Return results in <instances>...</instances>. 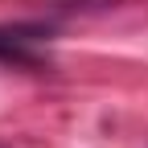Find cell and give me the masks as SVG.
<instances>
[{
    "label": "cell",
    "instance_id": "6da1fadb",
    "mask_svg": "<svg viewBox=\"0 0 148 148\" xmlns=\"http://www.w3.org/2000/svg\"><path fill=\"white\" fill-rule=\"evenodd\" d=\"M37 41H41V29H0V58L4 62H33L37 58Z\"/></svg>",
    "mask_w": 148,
    "mask_h": 148
}]
</instances>
